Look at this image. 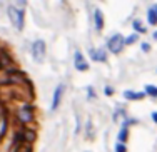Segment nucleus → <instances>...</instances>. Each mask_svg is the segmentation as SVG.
Returning a JSON list of instances; mask_svg holds the SVG:
<instances>
[{
    "instance_id": "f257e3e1",
    "label": "nucleus",
    "mask_w": 157,
    "mask_h": 152,
    "mask_svg": "<svg viewBox=\"0 0 157 152\" xmlns=\"http://www.w3.org/2000/svg\"><path fill=\"white\" fill-rule=\"evenodd\" d=\"M17 119H18V122H22V124H25V125L33 122V107L30 104L20 105L17 109Z\"/></svg>"
},
{
    "instance_id": "f03ea898",
    "label": "nucleus",
    "mask_w": 157,
    "mask_h": 152,
    "mask_svg": "<svg viewBox=\"0 0 157 152\" xmlns=\"http://www.w3.org/2000/svg\"><path fill=\"white\" fill-rule=\"evenodd\" d=\"M9 17L12 20L13 27L17 30H22L24 28V10L22 9H17V7H9Z\"/></svg>"
},
{
    "instance_id": "7ed1b4c3",
    "label": "nucleus",
    "mask_w": 157,
    "mask_h": 152,
    "mask_svg": "<svg viewBox=\"0 0 157 152\" xmlns=\"http://www.w3.org/2000/svg\"><path fill=\"white\" fill-rule=\"evenodd\" d=\"M124 45H125V42H124V37H122L121 34H115L114 37H110L109 44H107V47H109V50L112 52V54H119V52H122Z\"/></svg>"
},
{
    "instance_id": "20e7f679",
    "label": "nucleus",
    "mask_w": 157,
    "mask_h": 152,
    "mask_svg": "<svg viewBox=\"0 0 157 152\" xmlns=\"http://www.w3.org/2000/svg\"><path fill=\"white\" fill-rule=\"evenodd\" d=\"M32 54L37 60H42L44 55H45V42H44V40H37L32 45Z\"/></svg>"
},
{
    "instance_id": "39448f33",
    "label": "nucleus",
    "mask_w": 157,
    "mask_h": 152,
    "mask_svg": "<svg viewBox=\"0 0 157 152\" xmlns=\"http://www.w3.org/2000/svg\"><path fill=\"white\" fill-rule=\"evenodd\" d=\"M63 90H65V87H63V84H60L57 89H55V92H54V97H52V110H55L59 105H60V101H62Z\"/></svg>"
},
{
    "instance_id": "423d86ee",
    "label": "nucleus",
    "mask_w": 157,
    "mask_h": 152,
    "mask_svg": "<svg viewBox=\"0 0 157 152\" xmlns=\"http://www.w3.org/2000/svg\"><path fill=\"white\" fill-rule=\"evenodd\" d=\"M75 69L80 70V72H85V70L89 69V64L85 62V59H84V55H82L80 50L75 52Z\"/></svg>"
},
{
    "instance_id": "0eeeda50",
    "label": "nucleus",
    "mask_w": 157,
    "mask_h": 152,
    "mask_svg": "<svg viewBox=\"0 0 157 152\" xmlns=\"http://www.w3.org/2000/svg\"><path fill=\"white\" fill-rule=\"evenodd\" d=\"M22 135H24V142L25 144H29L30 146L32 142H35V139H37V135H35V131H32V129H22Z\"/></svg>"
},
{
    "instance_id": "6e6552de",
    "label": "nucleus",
    "mask_w": 157,
    "mask_h": 152,
    "mask_svg": "<svg viewBox=\"0 0 157 152\" xmlns=\"http://www.w3.org/2000/svg\"><path fill=\"white\" fill-rule=\"evenodd\" d=\"M145 95V92H132V90H125L124 92V97L127 101H139Z\"/></svg>"
},
{
    "instance_id": "1a4fd4ad",
    "label": "nucleus",
    "mask_w": 157,
    "mask_h": 152,
    "mask_svg": "<svg viewBox=\"0 0 157 152\" xmlns=\"http://www.w3.org/2000/svg\"><path fill=\"white\" fill-rule=\"evenodd\" d=\"M10 64H12V57H10V55L7 54V52L0 50V67L5 69V67H9Z\"/></svg>"
},
{
    "instance_id": "9d476101",
    "label": "nucleus",
    "mask_w": 157,
    "mask_h": 152,
    "mask_svg": "<svg viewBox=\"0 0 157 152\" xmlns=\"http://www.w3.org/2000/svg\"><path fill=\"white\" fill-rule=\"evenodd\" d=\"M95 28L97 30H102V27H104V15H102V12H100L99 9H95Z\"/></svg>"
},
{
    "instance_id": "9b49d317",
    "label": "nucleus",
    "mask_w": 157,
    "mask_h": 152,
    "mask_svg": "<svg viewBox=\"0 0 157 152\" xmlns=\"http://www.w3.org/2000/svg\"><path fill=\"white\" fill-rule=\"evenodd\" d=\"M90 55H92V59L97 62H104L105 60V52L104 50H94V49H90Z\"/></svg>"
},
{
    "instance_id": "f8f14e48",
    "label": "nucleus",
    "mask_w": 157,
    "mask_h": 152,
    "mask_svg": "<svg viewBox=\"0 0 157 152\" xmlns=\"http://www.w3.org/2000/svg\"><path fill=\"white\" fill-rule=\"evenodd\" d=\"M147 20H149V24H151V25H157V13H155L154 7H152V9H149V12H147Z\"/></svg>"
},
{
    "instance_id": "ddd939ff",
    "label": "nucleus",
    "mask_w": 157,
    "mask_h": 152,
    "mask_svg": "<svg viewBox=\"0 0 157 152\" xmlns=\"http://www.w3.org/2000/svg\"><path fill=\"white\" fill-rule=\"evenodd\" d=\"M127 137H129V131H127V127L124 125V127L121 129V132H119V142L124 144L125 140H127Z\"/></svg>"
},
{
    "instance_id": "4468645a",
    "label": "nucleus",
    "mask_w": 157,
    "mask_h": 152,
    "mask_svg": "<svg viewBox=\"0 0 157 152\" xmlns=\"http://www.w3.org/2000/svg\"><path fill=\"white\" fill-rule=\"evenodd\" d=\"M137 39H139V34H132V35L125 37L124 42H125V45H132L134 42H137Z\"/></svg>"
},
{
    "instance_id": "2eb2a0df",
    "label": "nucleus",
    "mask_w": 157,
    "mask_h": 152,
    "mask_svg": "<svg viewBox=\"0 0 157 152\" xmlns=\"http://www.w3.org/2000/svg\"><path fill=\"white\" fill-rule=\"evenodd\" d=\"M13 152H32V147L29 144H22V146H17Z\"/></svg>"
},
{
    "instance_id": "dca6fc26",
    "label": "nucleus",
    "mask_w": 157,
    "mask_h": 152,
    "mask_svg": "<svg viewBox=\"0 0 157 152\" xmlns=\"http://www.w3.org/2000/svg\"><path fill=\"white\" fill-rule=\"evenodd\" d=\"M134 28H136V30H137V34H144V32L145 30H147V28H144V27H142V24H140V20H134Z\"/></svg>"
},
{
    "instance_id": "f3484780",
    "label": "nucleus",
    "mask_w": 157,
    "mask_h": 152,
    "mask_svg": "<svg viewBox=\"0 0 157 152\" xmlns=\"http://www.w3.org/2000/svg\"><path fill=\"white\" fill-rule=\"evenodd\" d=\"M145 94L152 95V97H157V87H154V85H147V87H145Z\"/></svg>"
},
{
    "instance_id": "a211bd4d",
    "label": "nucleus",
    "mask_w": 157,
    "mask_h": 152,
    "mask_svg": "<svg viewBox=\"0 0 157 152\" xmlns=\"http://www.w3.org/2000/svg\"><path fill=\"white\" fill-rule=\"evenodd\" d=\"M115 152H127V147L124 146V144L117 142V146H115Z\"/></svg>"
},
{
    "instance_id": "6ab92c4d",
    "label": "nucleus",
    "mask_w": 157,
    "mask_h": 152,
    "mask_svg": "<svg viewBox=\"0 0 157 152\" xmlns=\"http://www.w3.org/2000/svg\"><path fill=\"white\" fill-rule=\"evenodd\" d=\"M104 92H105L107 95H112V94H114V89H112V87H105V89H104Z\"/></svg>"
},
{
    "instance_id": "aec40b11",
    "label": "nucleus",
    "mask_w": 157,
    "mask_h": 152,
    "mask_svg": "<svg viewBox=\"0 0 157 152\" xmlns=\"http://www.w3.org/2000/svg\"><path fill=\"white\" fill-rule=\"evenodd\" d=\"M142 50H144V52L151 50V45H149V44H142Z\"/></svg>"
},
{
    "instance_id": "412c9836",
    "label": "nucleus",
    "mask_w": 157,
    "mask_h": 152,
    "mask_svg": "<svg viewBox=\"0 0 157 152\" xmlns=\"http://www.w3.org/2000/svg\"><path fill=\"white\" fill-rule=\"evenodd\" d=\"M89 94H90V97H94V95H95V92H94V89H89Z\"/></svg>"
},
{
    "instance_id": "4be33fe9",
    "label": "nucleus",
    "mask_w": 157,
    "mask_h": 152,
    "mask_svg": "<svg viewBox=\"0 0 157 152\" xmlns=\"http://www.w3.org/2000/svg\"><path fill=\"white\" fill-rule=\"evenodd\" d=\"M152 119H154V122H157V112L152 114Z\"/></svg>"
},
{
    "instance_id": "5701e85b",
    "label": "nucleus",
    "mask_w": 157,
    "mask_h": 152,
    "mask_svg": "<svg viewBox=\"0 0 157 152\" xmlns=\"http://www.w3.org/2000/svg\"><path fill=\"white\" fill-rule=\"evenodd\" d=\"M154 39H155V40H157V32H155V34H154Z\"/></svg>"
},
{
    "instance_id": "b1692460",
    "label": "nucleus",
    "mask_w": 157,
    "mask_h": 152,
    "mask_svg": "<svg viewBox=\"0 0 157 152\" xmlns=\"http://www.w3.org/2000/svg\"><path fill=\"white\" fill-rule=\"evenodd\" d=\"M154 10H155V13H157V5H155V7H154Z\"/></svg>"
}]
</instances>
